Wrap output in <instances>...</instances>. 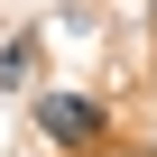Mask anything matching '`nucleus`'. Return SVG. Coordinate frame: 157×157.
I'll return each instance as SVG.
<instances>
[{"instance_id": "nucleus-1", "label": "nucleus", "mask_w": 157, "mask_h": 157, "mask_svg": "<svg viewBox=\"0 0 157 157\" xmlns=\"http://www.w3.org/2000/svg\"><path fill=\"white\" fill-rule=\"evenodd\" d=\"M28 111H37V129H46L56 148H102V102H74V93H37Z\"/></svg>"}, {"instance_id": "nucleus-2", "label": "nucleus", "mask_w": 157, "mask_h": 157, "mask_svg": "<svg viewBox=\"0 0 157 157\" xmlns=\"http://www.w3.org/2000/svg\"><path fill=\"white\" fill-rule=\"evenodd\" d=\"M28 74H37V46H28V37H10V46H0V83L28 93Z\"/></svg>"}]
</instances>
